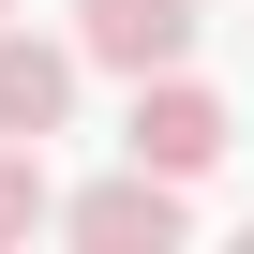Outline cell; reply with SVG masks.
<instances>
[{
  "label": "cell",
  "instance_id": "6da1fadb",
  "mask_svg": "<svg viewBox=\"0 0 254 254\" xmlns=\"http://www.w3.org/2000/svg\"><path fill=\"white\" fill-rule=\"evenodd\" d=\"M120 150H135L150 180H209V165L239 150V120H224V90H194V75L165 60V75H135V120H120Z\"/></svg>",
  "mask_w": 254,
  "mask_h": 254
},
{
  "label": "cell",
  "instance_id": "7a4b0ae2",
  "mask_svg": "<svg viewBox=\"0 0 254 254\" xmlns=\"http://www.w3.org/2000/svg\"><path fill=\"white\" fill-rule=\"evenodd\" d=\"M194 30H209V0H75V75H165V60H194Z\"/></svg>",
  "mask_w": 254,
  "mask_h": 254
},
{
  "label": "cell",
  "instance_id": "3957f363",
  "mask_svg": "<svg viewBox=\"0 0 254 254\" xmlns=\"http://www.w3.org/2000/svg\"><path fill=\"white\" fill-rule=\"evenodd\" d=\"M60 120H75V45L60 30H30V15H0V135H60Z\"/></svg>",
  "mask_w": 254,
  "mask_h": 254
},
{
  "label": "cell",
  "instance_id": "277c9868",
  "mask_svg": "<svg viewBox=\"0 0 254 254\" xmlns=\"http://www.w3.org/2000/svg\"><path fill=\"white\" fill-rule=\"evenodd\" d=\"M60 224H75L90 254H165V239H180L194 209H180V180H150V165H120V180H90V194H75Z\"/></svg>",
  "mask_w": 254,
  "mask_h": 254
},
{
  "label": "cell",
  "instance_id": "5b68a950",
  "mask_svg": "<svg viewBox=\"0 0 254 254\" xmlns=\"http://www.w3.org/2000/svg\"><path fill=\"white\" fill-rule=\"evenodd\" d=\"M30 224H60V194H45V150H30V135H0V239H30Z\"/></svg>",
  "mask_w": 254,
  "mask_h": 254
},
{
  "label": "cell",
  "instance_id": "8992f818",
  "mask_svg": "<svg viewBox=\"0 0 254 254\" xmlns=\"http://www.w3.org/2000/svg\"><path fill=\"white\" fill-rule=\"evenodd\" d=\"M0 15H30V0H0Z\"/></svg>",
  "mask_w": 254,
  "mask_h": 254
}]
</instances>
